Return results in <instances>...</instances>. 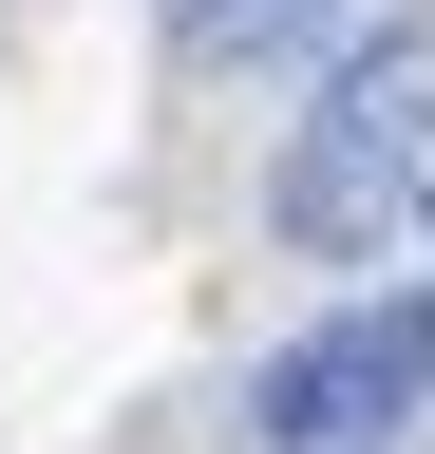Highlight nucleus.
I'll return each mask as SVG.
<instances>
[{"mask_svg":"<svg viewBox=\"0 0 435 454\" xmlns=\"http://www.w3.org/2000/svg\"><path fill=\"white\" fill-rule=\"evenodd\" d=\"M378 57H435V0H303L284 20V76H322V95L378 76Z\"/></svg>","mask_w":435,"mask_h":454,"instance_id":"3","label":"nucleus"},{"mask_svg":"<svg viewBox=\"0 0 435 454\" xmlns=\"http://www.w3.org/2000/svg\"><path fill=\"white\" fill-rule=\"evenodd\" d=\"M284 20H303V0H171L190 57H284Z\"/></svg>","mask_w":435,"mask_h":454,"instance_id":"4","label":"nucleus"},{"mask_svg":"<svg viewBox=\"0 0 435 454\" xmlns=\"http://www.w3.org/2000/svg\"><path fill=\"white\" fill-rule=\"evenodd\" d=\"M435 417V284H378V303L303 322L284 360L246 379V435L265 454H398Z\"/></svg>","mask_w":435,"mask_h":454,"instance_id":"2","label":"nucleus"},{"mask_svg":"<svg viewBox=\"0 0 435 454\" xmlns=\"http://www.w3.org/2000/svg\"><path fill=\"white\" fill-rule=\"evenodd\" d=\"M416 190H435V57H378V76H341V95L284 133V170H265V227H284L303 265H378Z\"/></svg>","mask_w":435,"mask_h":454,"instance_id":"1","label":"nucleus"}]
</instances>
